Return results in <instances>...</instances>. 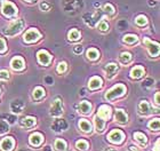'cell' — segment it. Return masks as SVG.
<instances>
[{
  "instance_id": "cell-1",
  "label": "cell",
  "mask_w": 160,
  "mask_h": 151,
  "mask_svg": "<svg viewBox=\"0 0 160 151\" xmlns=\"http://www.w3.org/2000/svg\"><path fill=\"white\" fill-rule=\"evenodd\" d=\"M24 25H25V23H24V21L22 20V18H20V20H15L8 24V27L3 30V33L6 34V36H8V37L16 36L17 33H20L21 31L23 30Z\"/></svg>"
},
{
  "instance_id": "cell-2",
  "label": "cell",
  "mask_w": 160,
  "mask_h": 151,
  "mask_svg": "<svg viewBox=\"0 0 160 151\" xmlns=\"http://www.w3.org/2000/svg\"><path fill=\"white\" fill-rule=\"evenodd\" d=\"M125 92H126V87H125L123 85H117V86H114V87L111 88L110 91L107 92L105 98H107V100L111 101V100H113V98H119V96H121Z\"/></svg>"
},
{
  "instance_id": "cell-3",
  "label": "cell",
  "mask_w": 160,
  "mask_h": 151,
  "mask_svg": "<svg viewBox=\"0 0 160 151\" xmlns=\"http://www.w3.org/2000/svg\"><path fill=\"white\" fill-rule=\"evenodd\" d=\"M49 113H50V116H53V117H60L61 114L63 113L62 101H61L60 98H56V100L53 102L52 107H50Z\"/></svg>"
},
{
  "instance_id": "cell-4",
  "label": "cell",
  "mask_w": 160,
  "mask_h": 151,
  "mask_svg": "<svg viewBox=\"0 0 160 151\" xmlns=\"http://www.w3.org/2000/svg\"><path fill=\"white\" fill-rule=\"evenodd\" d=\"M2 13L5 16H15L17 13V8L9 1H2Z\"/></svg>"
},
{
  "instance_id": "cell-5",
  "label": "cell",
  "mask_w": 160,
  "mask_h": 151,
  "mask_svg": "<svg viewBox=\"0 0 160 151\" xmlns=\"http://www.w3.org/2000/svg\"><path fill=\"white\" fill-rule=\"evenodd\" d=\"M123 138H125V135H123L122 132L119 131V129H114V131H112L110 134H109V136H108L109 141L114 143V144H119V143H121V142L123 141Z\"/></svg>"
},
{
  "instance_id": "cell-6",
  "label": "cell",
  "mask_w": 160,
  "mask_h": 151,
  "mask_svg": "<svg viewBox=\"0 0 160 151\" xmlns=\"http://www.w3.org/2000/svg\"><path fill=\"white\" fill-rule=\"evenodd\" d=\"M23 38L25 43H34V41H37L40 38V33L39 31L36 30V29H30L29 31L25 32Z\"/></svg>"
},
{
  "instance_id": "cell-7",
  "label": "cell",
  "mask_w": 160,
  "mask_h": 151,
  "mask_svg": "<svg viewBox=\"0 0 160 151\" xmlns=\"http://www.w3.org/2000/svg\"><path fill=\"white\" fill-rule=\"evenodd\" d=\"M143 41H144V44L147 45L150 55H152V56H158V55H159V45L156 44V43H152V41L149 40L148 38H144Z\"/></svg>"
},
{
  "instance_id": "cell-8",
  "label": "cell",
  "mask_w": 160,
  "mask_h": 151,
  "mask_svg": "<svg viewBox=\"0 0 160 151\" xmlns=\"http://www.w3.org/2000/svg\"><path fill=\"white\" fill-rule=\"evenodd\" d=\"M0 148L2 151H12L14 148V140L12 138H5L0 142Z\"/></svg>"
},
{
  "instance_id": "cell-9",
  "label": "cell",
  "mask_w": 160,
  "mask_h": 151,
  "mask_svg": "<svg viewBox=\"0 0 160 151\" xmlns=\"http://www.w3.org/2000/svg\"><path fill=\"white\" fill-rule=\"evenodd\" d=\"M52 128L55 132H63L68 128V124L67 121L63 120V119H56L52 125Z\"/></svg>"
},
{
  "instance_id": "cell-10",
  "label": "cell",
  "mask_w": 160,
  "mask_h": 151,
  "mask_svg": "<svg viewBox=\"0 0 160 151\" xmlns=\"http://www.w3.org/2000/svg\"><path fill=\"white\" fill-rule=\"evenodd\" d=\"M97 116L101 117L102 119H109L111 116V108L108 105H101L97 112Z\"/></svg>"
},
{
  "instance_id": "cell-11",
  "label": "cell",
  "mask_w": 160,
  "mask_h": 151,
  "mask_svg": "<svg viewBox=\"0 0 160 151\" xmlns=\"http://www.w3.org/2000/svg\"><path fill=\"white\" fill-rule=\"evenodd\" d=\"M24 109V104L22 101L17 100V101H13L10 103V110L13 111L14 113H21Z\"/></svg>"
},
{
  "instance_id": "cell-12",
  "label": "cell",
  "mask_w": 160,
  "mask_h": 151,
  "mask_svg": "<svg viewBox=\"0 0 160 151\" xmlns=\"http://www.w3.org/2000/svg\"><path fill=\"white\" fill-rule=\"evenodd\" d=\"M38 61H39L40 64L47 65L50 62V55L47 53L46 50H40L38 53Z\"/></svg>"
},
{
  "instance_id": "cell-13",
  "label": "cell",
  "mask_w": 160,
  "mask_h": 151,
  "mask_svg": "<svg viewBox=\"0 0 160 151\" xmlns=\"http://www.w3.org/2000/svg\"><path fill=\"white\" fill-rule=\"evenodd\" d=\"M117 71H118V67L116 64L113 63L108 64L107 67H105V72H107L108 79H112L114 77V74L117 73Z\"/></svg>"
},
{
  "instance_id": "cell-14",
  "label": "cell",
  "mask_w": 160,
  "mask_h": 151,
  "mask_svg": "<svg viewBox=\"0 0 160 151\" xmlns=\"http://www.w3.org/2000/svg\"><path fill=\"white\" fill-rule=\"evenodd\" d=\"M10 65H12V68H13L14 70H22L24 68V61L23 58H21V57H14L13 60H12V62H10Z\"/></svg>"
},
{
  "instance_id": "cell-15",
  "label": "cell",
  "mask_w": 160,
  "mask_h": 151,
  "mask_svg": "<svg viewBox=\"0 0 160 151\" xmlns=\"http://www.w3.org/2000/svg\"><path fill=\"white\" fill-rule=\"evenodd\" d=\"M43 141V138L42 135L40 134V133H34L30 136V144L31 145H34V147H39Z\"/></svg>"
},
{
  "instance_id": "cell-16",
  "label": "cell",
  "mask_w": 160,
  "mask_h": 151,
  "mask_svg": "<svg viewBox=\"0 0 160 151\" xmlns=\"http://www.w3.org/2000/svg\"><path fill=\"white\" fill-rule=\"evenodd\" d=\"M138 111H140L141 114H144V116L149 114L151 112L150 104L148 103L147 101H142V102L138 104Z\"/></svg>"
},
{
  "instance_id": "cell-17",
  "label": "cell",
  "mask_w": 160,
  "mask_h": 151,
  "mask_svg": "<svg viewBox=\"0 0 160 151\" xmlns=\"http://www.w3.org/2000/svg\"><path fill=\"white\" fill-rule=\"evenodd\" d=\"M116 120L120 124H126L127 120H128V117H127V113L123 110H117L116 111Z\"/></svg>"
},
{
  "instance_id": "cell-18",
  "label": "cell",
  "mask_w": 160,
  "mask_h": 151,
  "mask_svg": "<svg viewBox=\"0 0 160 151\" xmlns=\"http://www.w3.org/2000/svg\"><path fill=\"white\" fill-rule=\"evenodd\" d=\"M20 124L21 126H23V127H32L36 125V119L32 117H25V118H22L20 120Z\"/></svg>"
},
{
  "instance_id": "cell-19",
  "label": "cell",
  "mask_w": 160,
  "mask_h": 151,
  "mask_svg": "<svg viewBox=\"0 0 160 151\" xmlns=\"http://www.w3.org/2000/svg\"><path fill=\"white\" fill-rule=\"evenodd\" d=\"M90 89H97L102 86V79L98 77H93L89 80V84H88Z\"/></svg>"
},
{
  "instance_id": "cell-20",
  "label": "cell",
  "mask_w": 160,
  "mask_h": 151,
  "mask_svg": "<svg viewBox=\"0 0 160 151\" xmlns=\"http://www.w3.org/2000/svg\"><path fill=\"white\" fill-rule=\"evenodd\" d=\"M144 74V69L142 67H135L133 70L130 71V77L135 78V79H138Z\"/></svg>"
},
{
  "instance_id": "cell-21",
  "label": "cell",
  "mask_w": 160,
  "mask_h": 151,
  "mask_svg": "<svg viewBox=\"0 0 160 151\" xmlns=\"http://www.w3.org/2000/svg\"><path fill=\"white\" fill-rule=\"evenodd\" d=\"M79 127L81 131L86 132V133H88V132L90 133V132H92V124H90L89 121H87L86 119H80Z\"/></svg>"
},
{
  "instance_id": "cell-22",
  "label": "cell",
  "mask_w": 160,
  "mask_h": 151,
  "mask_svg": "<svg viewBox=\"0 0 160 151\" xmlns=\"http://www.w3.org/2000/svg\"><path fill=\"white\" fill-rule=\"evenodd\" d=\"M90 109H92V105H90L89 102H87V101H82V102L79 104V111L81 113H85V114L89 113Z\"/></svg>"
},
{
  "instance_id": "cell-23",
  "label": "cell",
  "mask_w": 160,
  "mask_h": 151,
  "mask_svg": "<svg viewBox=\"0 0 160 151\" xmlns=\"http://www.w3.org/2000/svg\"><path fill=\"white\" fill-rule=\"evenodd\" d=\"M55 149L57 151H65L67 150V142L62 138H57L55 141Z\"/></svg>"
},
{
  "instance_id": "cell-24",
  "label": "cell",
  "mask_w": 160,
  "mask_h": 151,
  "mask_svg": "<svg viewBox=\"0 0 160 151\" xmlns=\"http://www.w3.org/2000/svg\"><path fill=\"white\" fill-rule=\"evenodd\" d=\"M94 120H95V126H96L97 132H103V129H104V120L103 119H102L101 117H98V116H96Z\"/></svg>"
},
{
  "instance_id": "cell-25",
  "label": "cell",
  "mask_w": 160,
  "mask_h": 151,
  "mask_svg": "<svg viewBox=\"0 0 160 151\" xmlns=\"http://www.w3.org/2000/svg\"><path fill=\"white\" fill-rule=\"evenodd\" d=\"M119 60L122 64H127L132 61V55H130L129 53H126V52H125V53H121L119 56Z\"/></svg>"
},
{
  "instance_id": "cell-26",
  "label": "cell",
  "mask_w": 160,
  "mask_h": 151,
  "mask_svg": "<svg viewBox=\"0 0 160 151\" xmlns=\"http://www.w3.org/2000/svg\"><path fill=\"white\" fill-rule=\"evenodd\" d=\"M134 138H136L137 141L140 142L141 144H147V142H148V138L147 136L143 134V133H140V132H136L135 134H134Z\"/></svg>"
},
{
  "instance_id": "cell-27",
  "label": "cell",
  "mask_w": 160,
  "mask_h": 151,
  "mask_svg": "<svg viewBox=\"0 0 160 151\" xmlns=\"http://www.w3.org/2000/svg\"><path fill=\"white\" fill-rule=\"evenodd\" d=\"M80 38V32L77 30V29H73L69 32V40L71 41H76Z\"/></svg>"
},
{
  "instance_id": "cell-28",
  "label": "cell",
  "mask_w": 160,
  "mask_h": 151,
  "mask_svg": "<svg viewBox=\"0 0 160 151\" xmlns=\"http://www.w3.org/2000/svg\"><path fill=\"white\" fill-rule=\"evenodd\" d=\"M43 95H45V91H43L42 88L41 87L34 88V91H33V98L34 100H40Z\"/></svg>"
},
{
  "instance_id": "cell-29",
  "label": "cell",
  "mask_w": 160,
  "mask_h": 151,
  "mask_svg": "<svg viewBox=\"0 0 160 151\" xmlns=\"http://www.w3.org/2000/svg\"><path fill=\"white\" fill-rule=\"evenodd\" d=\"M98 52H97L95 48H90V49L87 50V57L89 58V60H96L97 57H98Z\"/></svg>"
},
{
  "instance_id": "cell-30",
  "label": "cell",
  "mask_w": 160,
  "mask_h": 151,
  "mask_svg": "<svg viewBox=\"0 0 160 151\" xmlns=\"http://www.w3.org/2000/svg\"><path fill=\"white\" fill-rule=\"evenodd\" d=\"M123 43H126V44H135L137 43V37L136 36H133V34H128V36H125L123 37Z\"/></svg>"
},
{
  "instance_id": "cell-31",
  "label": "cell",
  "mask_w": 160,
  "mask_h": 151,
  "mask_svg": "<svg viewBox=\"0 0 160 151\" xmlns=\"http://www.w3.org/2000/svg\"><path fill=\"white\" fill-rule=\"evenodd\" d=\"M149 127H150V129H152V131H159V127H160L159 119L156 118L153 120H151L150 123H149Z\"/></svg>"
},
{
  "instance_id": "cell-32",
  "label": "cell",
  "mask_w": 160,
  "mask_h": 151,
  "mask_svg": "<svg viewBox=\"0 0 160 151\" xmlns=\"http://www.w3.org/2000/svg\"><path fill=\"white\" fill-rule=\"evenodd\" d=\"M76 147H77L79 150L85 151L88 149V143H87L86 141H83V140H80V141H78L77 143H76Z\"/></svg>"
},
{
  "instance_id": "cell-33",
  "label": "cell",
  "mask_w": 160,
  "mask_h": 151,
  "mask_svg": "<svg viewBox=\"0 0 160 151\" xmlns=\"http://www.w3.org/2000/svg\"><path fill=\"white\" fill-rule=\"evenodd\" d=\"M8 129H9V126H8V124H7L6 121L0 120V135L7 133Z\"/></svg>"
},
{
  "instance_id": "cell-34",
  "label": "cell",
  "mask_w": 160,
  "mask_h": 151,
  "mask_svg": "<svg viewBox=\"0 0 160 151\" xmlns=\"http://www.w3.org/2000/svg\"><path fill=\"white\" fill-rule=\"evenodd\" d=\"M135 22H136V24L138 25V27H144V25L148 23V20H147V17H145V16H143V15H140V16L135 20Z\"/></svg>"
},
{
  "instance_id": "cell-35",
  "label": "cell",
  "mask_w": 160,
  "mask_h": 151,
  "mask_svg": "<svg viewBox=\"0 0 160 151\" xmlns=\"http://www.w3.org/2000/svg\"><path fill=\"white\" fill-rule=\"evenodd\" d=\"M104 13H107L109 14V15H111V14H113L114 13V8L112 6H111L110 3H107L105 6H104Z\"/></svg>"
},
{
  "instance_id": "cell-36",
  "label": "cell",
  "mask_w": 160,
  "mask_h": 151,
  "mask_svg": "<svg viewBox=\"0 0 160 151\" xmlns=\"http://www.w3.org/2000/svg\"><path fill=\"white\" fill-rule=\"evenodd\" d=\"M98 29H100L101 31H108V30H109V25H108L107 22L101 21L100 23H98Z\"/></svg>"
},
{
  "instance_id": "cell-37",
  "label": "cell",
  "mask_w": 160,
  "mask_h": 151,
  "mask_svg": "<svg viewBox=\"0 0 160 151\" xmlns=\"http://www.w3.org/2000/svg\"><path fill=\"white\" fill-rule=\"evenodd\" d=\"M65 70H67V63H65V62H61V63L58 64V67H57V72H58V73H62V72H64Z\"/></svg>"
},
{
  "instance_id": "cell-38",
  "label": "cell",
  "mask_w": 160,
  "mask_h": 151,
  "mask_svg": "<svg viewBox=\"0 0 160 151\" xmlns=\"http://www.w3.org/2000/svg\"><path fill=\"white\" fill-rule=\"evenodd\" d=\"M40 9L41 10H49L50 9V5L48 3H46V1H42V3H40Z\"/></svg>"
},
{
  "instance_id": "cell-39",
  "label": "cell",
  "mask_w": 160,
  "mask_h": 151,
  "mask_svg": "<svg viewBox=\"0 0 160 151\" xmlns=\"http://www.w3.org/2000/svg\"><path fill=\"white\" fill-rule=\"evenodd\" d=\"M9 78V73H8V71H5V70H1L0 71V79H8Z\"/></svg>"
},
{
  "instance_id": "cell-40",
  "label": "cell",
  "mask_w": 160,
  "mask_h": 151,
  "mask_svg": "<svg viewBox=\"0 0 160 151\" xmlns=\"http://www.w3.org/2000/svg\"><path fill=\"white\" fill-rule=\"evenodd\" d=\"M6 50V43L2 38H0V53H3Z\"/></svg>"
},
{
  "instance_id": "cell-41",
  "label": "cell",
  "mask_w": 160,
  "mask_h": 151,
  "mask_svg": "<svg viewBox=\"0 0 160 151\" xmlns=\"http://www.w3.org/2000/svg\"><path fill=\"white\" fill-rule=\"evenodd\" d=\"M73 52L76 54H81V52H82V46H80V45L74 46V47H73Z\"/></svg>"
},
{
  "instance_id": "cell-42",
  "label": "cell",
  "mask_w": 160,
  "mask_h": 151,
  "mask_svg": "<svg viewBox=\"0 0 160 151\" xmlns=\"http://www.w3.org/2000/svg\"><path fill=\"white\" fill-rule=\"evenodd\" d=\"M154 101H156V104H157V105H159V103H160L159 93H156V95H154Z\"/></svg>"
},
{
  "instance_id": "cell-43",
  "label": "cell",
  "mask_w": 160,
  "mask_h": 151,
  "mask_svg": "<svg viewBox=\"0 0 160 151\" xmlns=\"http://www.w3.org/2000/svg\"><path fill=\"white\" fill-rule=\"evenodd\" d=\"M156 151H159V141H157L156 143Z\"/></svg>"
},
{
  "instance_id": "cell-44",
  "label": "cell",
  "mask_w": 160,
  "mask_h": 151,
  "mask_svg": "<svg viewBox=\"0 0 160 151\" xmlns=\"http://www.w3.org/2000/svg\"><path fill=\"white\" fill-rule=\"evenodd\" d=\"M20 151H30V150H28V149H22V150H20Z\"/></svg>"
},
{
  "instance_id": "cell-45",
  "label": "cell",
  "mask_w": 160,
  "mask_h": 151,
  "mask_svg": "<svg viewBox=\"0 0 160 151\" xmlns=\"http://www.w3.org/2000/svg\"><path fill=\"white\" fill-rule=\"evenodd\" d=\"M28 3H32V1H34V0H27Z\"/></svg>"
},
{
  "instance_id": "cell-46",
  "label": "cell",
  "mask_w": 160,
  "mask_h": 151,
  "mask_svg": "<svg viewBox=\"0 0 160 151\" xmlns=\"http://www.w3.org/2000/svg\"><path fill=\"white\" fill-rule=\"evenodd\" d=\"M105 151H114V150H111V149H108V150H105Z\"/></svg>"
}]
</instances>
